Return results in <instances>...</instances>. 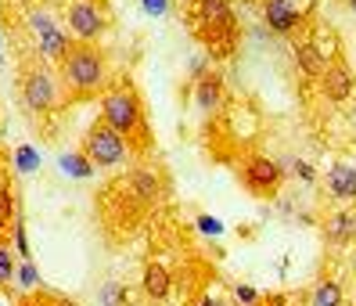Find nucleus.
Wrapping results in <instances>:
<instances>
[{
	"instance_id": "obj_1",
	"label": "nucleus",
	"mask_w": 356,
	"mask_h": 306,
	"mask_svg": "<svg viewBox=\"0 0 356 306\" xmlns=\"http://www.w3.org/2000/svg\"><path fill=\"white\" fill-rule=\"evenodd\" d=\"M101 119L108 122L115 134L127 137L130 152H148L152 148V134H148V119H144V101L130 83H115L104 90L101 97Z\"/></svg>"
},
{
	"instance_id": "obj_2",
	"label": "nucleus",
	"mask_w": 356,
	"mask_h": 306,
	"mask_svg": "<svg viewBox=\"0 0 356 306\" xmlns=\"http://www.w3.org/2000/svg\"><path fill=\"white\" fill-rule=\"evenodd\" d=\"M58 76L61 87H65L72 97H90L97 90H108V58H104L101 47L94 44H72V51L58 61Z\"/></svg>"
},
{
	"instance_id": "obj_3",
	"label": "nucleus",
	"mask_w": 356,
	"mask_h": 306,
	"mask_svg": "<svg viewBox=\"0 0 356 306\" xmlns=\"http://www.w3.org/2000/svg\"><path fill=\"white\" fill-rule=\"evenodd\" d=\"M195 33L202 44L230 51L238 36V15L230 0H195Z\"/></svg>"
},
{
	"instance_id": "obj_4",
	"label": "nucleus",
	"mask_w": 356,
	"mask_h": 306,
	"mask_svg": "<svg viewBox=\"0 0 356 306\" xmlns=\"http://www.w3.org/2000/svg\"><path fill=\"white\" fill-rule=\"evenodd\" d=\"M58 72L44 61H26L22 65V105L33 112V115H47L58 108L61 101V90H58Z\"/></svg>"
},
{
	"instance_id": "obj_5",
	"label": "nucleus",
	"mask_w": 356,
	"mask_h": 306,
	"mask_svg": "<svg viewBox=\"0 0 356 306\" xmlns=\"http://www.w3.org/2000/svg\"><path fill=\"white\" fill-rule=\"evenodd\" d=\"M83 155L94 162V170H115L119 162L130 155V145H127V137L115 134L104 119H97L94 127L83 134Z\"/></svg>"
},
{
	"instance_id": "obj_6",
	"label": "nucleus",
	"mask_w": 356,
	"mask_h": 306,
	"mask_svg": "<svg viewBox=\"0 0 356 306\" xmlns=\"http://www.w3.org/2000/svg\"><path fill=\"white\" fill-rule=\"evenodd\" d=\"M241 180L256 198H274L284 184V166L270 155H248L241 166Z\"/></svg>"
},
{
	"instance_id": "obj_7",
	"label": "nucleus",
	"mask_w": 356,
	"mask_h": 306,
	"mask_svg": "<svg viewBox=\"0 0 356 306\" xmlns=\"http://www.w3.org/2000/svg\"><path fill=\"white\" fill-rule=\"evenodd\" d=\"M65 18H69V33L79 44H97V40L108 33V18H104V11L94 0H69Z\"/></svg>"
},
{
	"instance_id": "obj_8",
	"label": "nucleus",
	"mask_w": 356,
	"mask_h": 306,
	"mask_svg": "<svg viewBox=\"0 0 356 306\" xmlns=\"http://www.w3.org/2000/svg\"><path fill=\"white\" fill-rule=\"evenodd\" d=\"M29 26H33V33H36V40H40V54H44L47 61H61V58L72 51L69 33L61 29L47 11H36V8H33V11H29Z\"/></svg>"
},
{
	"instance_id": "obj_9",
	"label": "nucleus",
	"mask_w": 356,
	"mask_h": 306,
	"mask_svg": "<svg viewBox=\"0 0 356 306\" xmlns=\"http://www.w3.org/2000/svg\"><path fill=\"white\" fill-rule=\"evenodd\" d=\"M353 90H356V76H353V69L346 65L342 58L327 61V69H324V76H321V94H324L327 101H349Z\"/></svg>"
},
{
	"instance_id": "obj_10",
	"label": "nucleus",
	"mask_w": 356,
	"mask_h": 306,
	"mask_svg": "<svg viewBox=\"0 0 356 306\" xmlns=\"http://www.w3.org/2000/svg\"><path fill=\"white\" fill-rule=\"evenodd\" d=\"M263 26L270 33H277V36H288V33H296L302 26V18L291 11L284 0H263Z\"/></svg>"
},
{
	"instance_id": "obj_11",
	"label": "nucleus",
	"mask_w": 356,
	"mask_h": 306,
	"mask_svg": "<svg viewBox=\"0 0 356 306\" xmlns=\"http://www.w3.org/2000/svg\"><path fill=\"white\" fill-rule=\"evenodd\" d=\"M195 105L202 115H216L223 108V79L216 72H202L195 83Z\"/></svg>"
},
{
	"instance_id": "obj_12",
	"label": "nucleus",
	"mask_w": 356,
	"mask_h": 306,
	"mask_svg": "<svg viewBox=\"0 0 356 306\" xmlns=\"http://www.w3.org/2000/svg\"><path fill=\"white\" fill-rule=\"evenodd\" d=\"M327 195L334 202H356V166L334 162L331 173H327Z\"/></svg>"
},
{
	"instance_id": "obj_13",
	"label": "nucleus",
	"mask_w": 356,
	"mask_h": 306,
	"mask_svg": "<svg viewBox=\"0 0 356 306\" xmlns=\"http://www.w3.org/2000/svg\"><path fill=\"white\" fill-rule=\"evenodd\" d=\"M140 289H144V296L148 299H155V303H162L165 296H170V289H173V277H170V271L162 267V263H144V274H140Z\"/></svg>"
},
{
	"instance_id": "obj_14",
	"label": "nucleus",
	"mask_w": 356,
	"mask_h": 306,
	"mask_svg": "<svg viewBox=\"0 0 356 306\" xmlns=\"http://www.w3.org/2000/svg\"><path fill=\"white\" fill-rule=\"evenodd\" d=\"M296 65H299L306 76L321 79V76H324V69H327V58L321 54V47H317V44L302 40V44H296Z\"/></svg>"
},
{
	"instance_id": "obj_15",
	"label": "nucleus",
	"mask_w": 356,
	"mask_h": 306,
	"mask_svg": "<svg viewBox=\"0 0 356 306\" xmlns=\"http://www.w3.org/2000/svg\"><path fill=\"white\" fill-rule=\"evenodd\" d=\"M346 296H342V284L334 277H321L317 284H313L309 292V306H342Z\"/></svg>"
},
{
	"instance_id": "obj_16",
	"label": "nucleus",
	"mask_w": 356,
	"mask_h": 306,
	"mask_svg": "<svg viewBox=\"0 0 356 306\" xmlns=\"http://www.w3.org/2000/svg\"><path fill=\"white\" fill-rule=\"evenodd\" d=\"M130 191L140 198V202H155L159 198V177L152 170H137L130 177Z\"/></svg>"
},
{
	"instance_id": "obj_17",
	"label": "nucleus",
	"mask_w": 356,
	"mask_h": 306,
	"mask_svg": "<svg viewBox=\"0 0 356 306\" xmlns=\"http://www.w3.org/2000/svg\"><path fill=\"white\" fill-rule=\"evenodd\" d=\"M97 306H130V289L122 281H104L97 289Z\"/></svg>"
},
{
	"instance_id": "obj_18",
	"label": "nucleus",
	"mask_w": 356,
	"mask_h": 306,
	"mask_svg": "<svg viewBox=\"0 0 356 306\" xmlns=\"http://www.w3.org/2000/svg\"><path fill=\"white\" fill-rule=\"evenodd\" d=\"M327 238H331V241H349V238H356V216H353V213H334L331 223H327Z\"/></svg>"
},
{
	"instance_id": "obj_19",
	"label": "nucleus",
	"mask_w": 356,
	"mask_h": 306,
	"mask_svg": "<svg viewBox=\"0 0 356 306\" xmlns=\"http://www.w3.org/2000/svg\"><path fill=\"white\" fill-rule=\"evenodd\" d=\"M61 166H65V173H76V177H90V173H94V162L83 155V152H76V155H61Z\"/></svg>"
},
{
	"instance_id": "obj_20",
	"label": "nucleus",
	"mask_w": 356,
	"mask_h": 306,
	"mask_svg": "<svg viewBox=\"0 0 356 306\" xmlns=\"http://www.w3.org/2000/svg\"><path fill=\"white\" fill-rule=\"evenodd\" d=\"M15 274H18V263H15V256H11L8 245L0 241V289H4V284H11Z\"/></svg>"
},
{
	"instance_id": "obj_21",
	"label": "nucleus",
	"mask_w": 356,
	"mask_h": 306,
	"mask_svg": "<svg viewBox=\"0 0 356 306\" xmlns=\"http://www.w3.org/2000/svg\"><path fill=\"white\" fill-rule=\"evenodd\" d=\"M15 281L22 284V289H33V284L40 281V277H36V267H33L29 259H22V263H18V274H15Z\"/></svg>"
},
{
	"instance_id": "obj_22",
	"label": "nucleus",
	"mask_w": 356,
	"mask_h": 306,
	"mask_svg": "<svg viewBox=\"0 0 356 306\" xmlns=\"http://www.w3.org/2000/svg\"><path fill=\"white\" fill-rule=\"evenodd\" d=\"M234 299H238L241 306H259V292L252 289V284H238V289H234Z\"/></svg>"
},
{
	"instance_id": "obj_23",
	"label": "nucleus",
	"mask_w": 356,
	"mask_h": 306,
	"mask_svg": "<svg viewBox=\"0 0 356 306\" xmlns=\"http://www.w3.org/2000/svg\"><path fill=\"white\" fill-rule=\"evenodd\" d=\"M15 252L29 259V241H26V227H22V220H15Z\"/></svg>"
},
{
	"instance_id": "obj_24",
	"label": "nucleus",
	"mask_w": 356,
	"mask_h": 306,
	"mask_svg": "<svg viewBox=\"0 0 356 306\" xmlns=\"http://www.w3.org/2000/svg\"><path fill=\"white\" fill-rule=\"evenodd\" d=\"M284 4H288V8L296 11V15L302 18V22H306V18L313 15V8H317V0H284Z\"/></svg>"
},
{
	"instance_id": "obj_25",
	"label": "nucleus",
	"mask_w": 356,
	"mask_h": 306,
	"mask_svg": "<svg viewBox=\"0 0 356 306\" xmlns=\"http://www.w3.org/2000/svg\"><path fill=\"white\" fill-rule=\"evenodd\" d=\"M36 166V155L29 152V148H22V152H18V170H22V173H29Z\"/></svg>"
},
{
	"instance_id": "obj_26",
	"label": "nucleus",
	"mask_w": 356,
	"mask_h": 306,
	"mask_svg": "<svg viewBox=\"0 0 356 306\" xmlns=\"http://www.w3.org/2000/svg\"><path fill=\"white\" fill-rule=\"evenodd\" d=\"M198 227H202L205 234H220V231H223V227H220V223H216L213 216H198Z\"/></svg>"
},
{
	"instance_id": "obj_27",
	"label": "nucleus",
	"mask_w": 356,
	"mask_h": 306,
	"mask_svg": "<svg viewBox=\"0 0 356 306\" xmlns=\"http://www.w3.org/2000/svg\"><path fill=\"white\" fill-rule=\"evenodd\" d=\"M291 170H296V173H299L302 180H313V177H317V173H313V170L306 166V162H296V166H291Z\"/></svg>"
},
{
	"instance_id": "obj_28",
	"label": "nucleus",
	"mask_w": 356,
	"mask_h": 306,
	"mask_svg": "<svg viewBox=\"0 0 356 306\" xmlns=\"http://www.w3.org/2000/svg\"><path fill=\"white\" fill-rule=\"evenodd\" d=\"M195 306H227V303H223V299H216V296H202Z\"/></svg>"
},
{
	"instance_id": "obj_29",
	"label": "nucleus",
	"mask_w": 356,
	"mask_h": 306,
	"mask_svg": "<svg viewBox=\"0 0 356 306\" xmlns=\"http://www.w3.org/2000/svg\"><path fill=\"white\" fill-rule=\"evenodd\" d=\"M51 306H76V303H72V299H54Z\"/></svg>"
},
{
	"instance_id": "obj_30",
	"label": "nucleus",
	"mask_w": 356,
	"mask_h": 306,
	"mask_svg": "<svg viewBox=\"0 0 356 306\" xmlns=\"http://www.w3.org/2000/svg\"><path fill=\"white\" fill-rule=\"evenodd\" d=\"M349 11H353V15H356V0H349Z\"/></svg>"
},
{
	"instance_id": "obj_31",
	"label": "nucleus",
	"mask_w": 356,
	"mask_h": 306,
	"mask_svg": "<svg viewBox=\"0 0 356 306\" xmlns=\"http://www.w3.org/2000/svg\"><path fill=\"white\" fill-rule=\"evenodd\" d=\"M29 4H33V0H29Z\"/></svg>"
},
{
	"instance_id": "obj_32",
	"label": "nucleus",
	"mask_w": 356,
	"mask_h": 306,
	"mask_svg": "<svg viewBox=\"0 0 356 306\" xmlns=\"http://www.w3.org/2000/svg\"><path fill=\"white\" fill-rule=\"evenodd\" d=\"M184 4H187V0H184Z\"/></svg>"
}]
</instances>
